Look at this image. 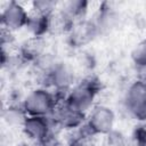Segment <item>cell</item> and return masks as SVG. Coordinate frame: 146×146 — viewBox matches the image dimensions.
I'll list each match as a JSON object with an SVG mask.
<instances>
[{"instance_id":"cell-14","label":"cell","mask_w":146,"mask_h":146,"mask_svg":"<svg viewBox=\"0 0 146 146\" xmlns=\"http://www.w3.org/2000/svg\"><path fill=\"white\" fill-rule=\"evenodd\" d=\"M131 59L136 67L146 66V40L141 41L131 52Z\"/></svg>"},{"instance_id":"cell-1","label":"cell","mask_w":146,"mask_h":146,"mask_svg":"<svg viewBox=\"0 0 146 146\" xmlns=\"http://www.w3.org/2000/svg\"><path fill=\"white\" fill-rule=\"evenodd\" d=\"M58 97L47 88H36L27 94L23 99L22 106L27 116H47L49 117L57 103Z\"/></svg>"},{"instance_id":"cell-17","label":"cell","mask_w":146,"mask_h":146,"mask_svg":"<svg viewBox=\"0 0 146 146\" xmlns=\"http://www.w3.org/2000/svg\"><path fill=\"white\" fill-rule=\"evenodd\" d=\"M133 140L136 146H146V124H143L135 130Z\"/></svg>"},{"instance_id":"cell-6","label":"cell","mask_w":146,"mask_h":146,"mask_svg":"<svg viewBox=\"0 0 146 146\" xmlns=\"http://www.w3.org/2000/svg\"><path fill=\"white\" fill-rule=\"evenodd\" d=\"M52 122L47 116H26L22 124L25 136L36 144H41L52 135Z\"/></svg>"},{"instance_id":"cell-5","label":"cell","mask_w":146,"mask_h":146,"mask_svg":"<svg viewBox=\"0 0 146 146\" xmlns=\"http://www.w3.org/2000/svg\"><path fill=\"white\" fill-rule=\"evenodd\" d=\"M125 107L130 115L137 121H146V83L135 81L128 88L125 95Z\"/></svg>"},{"instance_id":"cell-2","label":"cell","mask_w":146,"mask_h":146,"mask_svg":"<svg viewBox=\"0 0 146 146\" xmlns=\"http://www.w3.org/2000/svg\"><path fill=\"white\" fill-rule=\"evenodd\" d=\"M99 90V83L92 78H88L74 86L65 97V103L72 108L87 114L94 107L96 96Z\"/></svg>"},{"instance_id":"cell-16","label":"cell","mask_w":146,"mask_h":146,"mask_svg":"<svg viewBox=\"0 0 146 146\" xmlns=\"http://www.w3.org/2000/svg\"><path fill=\"white\" fill-rule=\"evenodd\" d=\"M104 146H125L124 136L121 132L113 130L112 132L105 136Z\"/></svg>"},{"instance_id":"cell-12","label":"cell","mask_w":146,"mask_h":146,"mask_svg":"<svg viewBox=\"0 0 146 146\" xmlns=\"http://www.w3.org/2000/svg\"><path fill=\"white\" fill-rule=\"evenodd\" d=\"M62 10L73 21V23H78L84 21L86 14L88 11V2L83 0H72L65 2L63 5Z\"/></svg>"},{"instance_id":"cell-4","label":"cell","mask_w":146,"mask_h":146,"mask_svg":"<svg viewBox=\"0 0 146 146\" xmlns=\"http://www.w3.org/2000/svg\"><path fill=\"white\" fill-rule=\"evenodd\" d=\"M49 117L52 124L59 129L75 130V129H80L84 124L87 115L84 113H81L72 108L70 105L65 103V100H59L52 114Z\"/></svg>"},{"instance_id":"cell-11","label":"cell","mask_w":146,"mask_h":146,"mask_svg":"<svg viewBox=\"0 0 146 146\" xmlns=\"http://www.w3.org/2000/svg\"><path fill=\"white\" fill-rule=\"evenodd\" d=\"M26 29L31 33V36L43 38L49 33V16L32 11L29 16Z\"/></svg>"},{"instance_id":"cell-8","label":"cell","mask_w":146,"mask_h":146,"mask_svg":"<svg viewBox=\"0 0 146 146\" xmlns=\"http://www.w3.org/2000/svg\"><path fill=\"white\" fill-rule=\"evenodd\" d=\"M46 55V43L43 38L31 36L26 39L17 50V56L22 62L34 64Z\"/></svg>"},{"instance_id":"cell-10","label":"cell","mask_w":146,"mask_h":146,"mask_svg":"<svg viewBox=\"0 0 146 146\" xmlns=\"http://www.w3.org/2000/svg\"><path fill=\"white\" fill-rule=\"evenodd\" d=\"M73 25V21L62 9H57L49 16V33L68 34Z\"/></svg>"},{"instance_id":"cell-9","label":"cell","mask_w":146,"mask_h":146,"mask_svg":"<svg viewBox=\"0 0 146 146\" xmlns=\"http://www.w3.org/2000/svg\"><path fill=\"white\" fill-rule=\"evenodd\" d=\"M98 29L95 22L81 21L73 25L72 30L68 33V40L72 46L81 47L89 43L98 34Z\"/></svg>"},{"instance_id":"cell-13","label":"cell","mask_w":146,"mask_h":146,"mask_svg":"<svg viewBox=\"0 0 146 146\" xmlns=\"http://www.w3.org/2000/svg\"><path fill=\"white\" fill-rule=\"evenodd\" d=\"M58 2L51 1V0H35L32 2V11L50 16L54 11L57 10Z\"/></svg>"},{"instance_id":"cell-15","label":"cell","mask_w":146,"mask_h":146,"mask_svg":"<svg viewBox=\"0 0 146 146\" xmlns=\"http://www.w3.org/2000/svg\"><path fill=\"white\" fill-rule=\"evenodd\" d=\"M68 146H96V144L94 143V137L90 136L83 127H81L79 129V133L68 143Z\"/></svg>"},{"instance_id":"cell-3","label":"cell","mask_w":146,"mask_h":146,"mask_svg":"<svg viewBox=\"0 0 146 146\" xmlns=\"http://www.w3.org/2000/svg\"><path fill=\"white\" fill-rule=\"evenodd\" d=\"M114 112L107 106L98 105L90 110V113L87 115L86 122L82 127L92 137L106 136L114 130Z\"/></svg>"},{"instance_id":"cell-7","label":"cell","mask_w":146,"mask_h":146,"mask_svg":"<svg viewBox=\"0 0 146 146\" xmlns=\"http://www.w3.org/2000/svg\"><path fill=\"white\" fill-rule=\"evenodd\" d=\"M29 16L30 14L19 2L10 1L6 5L1 13L2 29L15 32L23 27H26Z\"/></svg>"}]
</instances>
